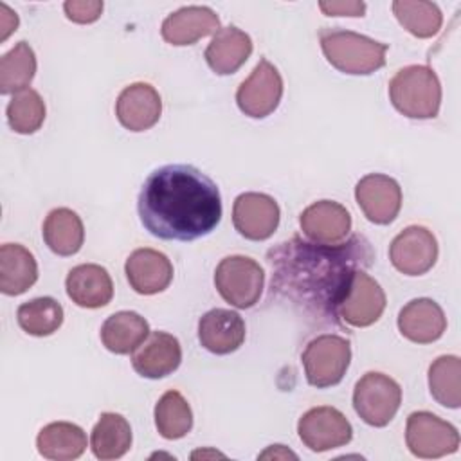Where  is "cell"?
<instances>
[{
    "label": "cell",
    "mask_w": 461,
    "mask_h": 461,
    "mask_svg": "<svg viewBox=\"0 0 461 461\" xmlns=\"http://www.w3.org/2000/svg\"><path fill=\"white\" fill-rule=\"evenodd\" d=\"M373 250L364 236L339 245H321L294 236L272 247L267 261L272 270L270 295L288 303L317 322H337L339 301L358 268H367Z\"/></svg>",
    "instance_id": "1"
},
{
    "label": "cell",
    "mask_w": 461,
    "mask_h": 461,
    "mask_svg": "<svg viewBox=\"0 0 461 461\" xmlns=\"http://www.w3.org/2000/svg\"><path fill=\"white\" fill-rule=\"evenodd\" d=\"M144 229L160 238L193 241L221 220L218 185L189 164H167L148 175L137 200Z\"/></svg>",
    "instance_id": "2"
},
{
    "label": "cell",
    "mask_w": 461,
    "mask_h": 461,
    "mask_svg": "<svg viewBox=\"0 0 461 461\" xmlns=\"http://www.w3.org/2000/svg\"><path fill=\"white\" fill-rule=\"evenodd\" d=\"M321 49L331 67L351 76H369L385 65L389 45L346 29H322Z\"/></svg>",
    "instance_id": "3"
},
{
    "label": "cell",
    "mask_w": 461,
    "mask_h": 461,
    "mask_svg": "<svg viewBox=\"0 0 461 461\" xmlns=\"http://www.w3.org/2000/svg\"><path fill=\"white\" fill-rule=\"evenodd\" d=\"M393 106L411 119H434L441 104V83L427 65L400 68L389 81Z\"/></svg>",
    "instance_id": "4"
},
{
    "label": "cell",
    "mask_w": 461,
    "mask_h": 461,
    "mask_svg": "<svg viewBox=\"0 0 461 461\" xmlns=\"http://www.w3.org/2000/svg\"><path fill=\"white\" fill-rule=\"evenodd\" d=\"M301 360L310 385L319 389L337 385L351 362L349 340L335 333L319 335L306 344Z\"/></svg>",
    "instance_id": "5"
},
{
    "label": "cell",
    "mask_w": 461,
    "mask_h": 461,
    "mask_svg": "<svg viewBox=\"0 0 461 461\" xmlns=\"http://www.w3.org/2000/svg\"><path fill=\"white\" fill-rule=\"evenodd\" d=\"M265 272L249 256H227L214 270V286L221 299L236 308L254 306L263 292Z\"/></svg>",
    "instance_id": "6"
},
{
    "label": "cell",
    "mask_w": 461,
    "mask_h": 461,
    "mask_svg": "<svg viewBox=\"0 0 461 461\" xmlns=\"http://www.w3.org/2000/svg\"><path fill=\"white\" fill-rule=\"evenodd\" d=\"M402 403V389L391 376L369 371L353 389L355 412L371 427H385Z\"/></svg>",
    "instance_id": "7"
},
{
    "label": "cell",
    "mask_w": 461,
    "mask_h": 461,
    "mask_svg": "<svg viewBox=\"0 0 461 461\" xmlns=\"http://www.w3.org/2000/svg\"><path fill=\"white\" fill-rule=\"evenodd\" d=\"M405 443L412 456L436 459L454 454L459 448L457 429L429 411L409 414L405 427Z\"/></svg>",
    "instance_id": "8"
},
{
    "label": "cell",
    "mask_w": 461,
    "mask_h": 461,
    "mask_svg": "<svg viewBox=\"0 0 461 461\" xmlns=\"http://www.w3.org/2000/svg\"><path fill=\"white\" fill-rule=\"evenodd\" d=\"M385 310V294L364 268L353 272L340 301L337 315L346 324L366 328L376 322Z\"/></svg>",
    "instance_id": "9"
},
{
    "label": "cell",
    "mask_w": 461,
    "mask_h": 461,
    "mask_svg": "<svg viewBox=\"0 0 461 461\" xmlns=\"http://www.w3.org/2000/svg\"><path fill=\"white\" fill-rule=\"evenodd\" d=\"M283 97V77L279 70L265 58L254 67L250 76L241 81L236 90L238 108L252 117L263 119L270 115Z\"/></svg>",
    "instance_id": "10"
},
{
    "label": "cell",
    "mask_w": 461,
    "mask_h": 461,
    "mask_svg": "<svg viewBox=\"0 0 461 461\" xmlns=\"http://www.w3.org/2000/svg\"><path fill=\"white\" fill-rule=\"evenodd\" d=\"M301 441L313 452H326L344 447L353 438L348 418L335 407L321 405L306 411L297 423Z\"/></svg>",
    "instance_id": "11"
},
{
    "label": "cell",
    "mask_w": 461,
    "mask_h": 461,
    "mask_svg": "<svg viewBox=\"0 0 461 461\" xmlns=\"http://www.w3.org/2000/svg\"><path fill=\"white\" fill-rule=\"evenodd\" d=\"M389 259L398 272L421 276L436 265L438 241L429 229L409 225L391 241Z\"/></svg>",
    "instance_id": "12"
},
{
    "label": "cell",
    "mask_w": 461,
    "mask_h": 461,
    "mask_svg": "<svg viewBox=\"0 0 461 461\" xmlns=\"http://www.w3.org/2000/svg\"><path fill=\"white\" fill-rule=\"evenodd\" d=\"M355 198L364 216L376 225H389L402 209L400 184L382 173H369L355 185Z\"/></svg>",
    "instance_id": "13"
},
{
    "label": "cell",
    "mask_w": 461,
    "mask_h": 461,
    "mask_svg": "<svg viewBox=\"0 0 461 461\" xmlns=\"http://www.w3.org/2000/svg\"><path fill=\"white\" fill-rule=\"evenodd\" d=\"M281 211L277 202L265 193H241L232 205L236 230L252 241L270 238L279 225Z\"/></svg>",
    "instance_id": "14"
},
{
    "label": "cell",
    "mask_w": 461,
    "mask_h": 461,
    "mask_svg": "<svg viewBox=\"0 0 461 461\" xmlns=\"http://www.w3.org/2000/svg\"><path fill=\"white\" fill-rule=\"evenodd\" d=\"M299 225L310 241L339 245L351 230V214L339 202L319 200L301 212Z\"/></svg>",
    "instance_id": "15"
},
{
    "label": "cell",
    "mask_w": 461,
    "mask_h": 461,
    "mask_svg": "<svg viewBox=\"0 0 461 461\" xmlns=\"http://www.w3.org/2000/svg\"><path fill=\"white\" fill-rule=\"evenodd\" d=\"M182 348L176 337L166 331H153L131 353V367L144 378H164L178 369Z\"/></svg>",
    "instance_id": "16"
},
{
    "label": "cell",
    "mask_w": 461,
    "mask_h": 461,
    "mask_svg": "<svg viewBox=\"0 0 461 461\" xmlns=\"http://www.w3.org/2000/svg\"><path fill=\"white\" fill-rule=\"evenodd\" d=\"M162 113V99L149 83H131L117 97L115 115L130 131H144L155 126Z\"/></svg>",
    "instance_id": "17"
},
{
    "label": "cell",
    "mask_w": 461,
    "mask_h": 461,
    "mask_svg": "<svg viewBox=\"0 0 461 461\" xmlns=\"http://www.w3.org/2000/svg\"><path fill=\"white\" fill-rule=\"evenodd\" d=\"M124 272L130 286L140 295L164 292L173 281V265L169 258L155 249L133 250L124 263Z\"/></svg>",
    "instance_id": "18"
},
{
    "label": "cell",
    "mask_w": 461,
    "mask_h": 461,
    "mask_svg": "<svg viewBox=\"0 0 461 461\" xmlns=\"http://www.w3.org/2000/svg\"><path fill=\"white\" fill-rule=\"evenodd\" d=\"M198 340L214 355H229L245 340V322L238 312L212 308L198 321Z\"/></svg>",
    "instance_id": "19"
},
{
    "label": "cell",
    "mask_w": 461,
    "mask_h": 461,
    "mask_svg": "<svg viewBox=\"0 0 461 461\" xmlns=\"http://www.w3.org/2000/svg\"><path fill=\"white\" fill-rule=\"evenodd\" d=\"M220 29L218 14L205 5H187L171 13L162 22V38L176 47L193 45L200 38L214 34Z\"/></svg>",
    "instance_id": "20"
},
{
    "label": "cell",
    "mask_w": 461,
    "mask_h": 461,
    "mask_svg": "<svg viewBox=\"0 0 461 461\" xmlns=\"http://www.w3.org/2000/svg\"><path fill=\"white\" fill-rule=\"evenodd\" d=\"M398 330L411 342L430 344L445 333L447 317L436 301L412 299L398 313Z\"/></svg>",
    "instance_id": "21"
},
{
    "label": "cell",
    "mask_w": 461,
    "mask_h": 461,
    "mask_svg": "<svg viewBox=\"0 0 461 461\" xmlns=\"http://www.w3.org/2000/svg\"><path fill=\"white\" fill-rule=\"evenodd\" d=\"M67 295L81 308H103L113 297V283L108 270L95 263L74 267L65 279Z\"/></svg>",
    "instance_id": "22"
},
{
    "label": "cell",
    "mask_w": 461,
    "mask_h": 461,
    "mask_svg": "<svg viewBox=\"0 0 461 461\" xmlns=\"http://www.w3.org/2000/svg\"><path fill=\"white\" fill-rule=\"evenodd\" d=\"M252 54L250 36L234 27H220L205 49V61L218 76L234 74Z\"/></svg>",
    "instance_id": "23"
},
{
    "label": "cell",
    "mask_w": 461,
    "mask_h": 461,
    "mask_svg": "<svg viewBox=\"0 0 461 461\" xmlns=\"http://www.w3.org/2000/svg\"><path fill=\"white\" fill-rule=\"evenodd\" d=\"M38 279V263L29 249L20 243L0 247V290L5 295L27 292Z\"/></svg>",
    "instance_id": "24"
},
{
    "label": "cell",
    "mask_w": 461,
    "mask_h": 461,
    "mask_svg": "<svg viewBox=\"0 0 461 461\" xmlns=\"http://www.w3.org/2000/svg\"><path fill=\"white\" fill-rule=\"evenodd\" d=\"M149 335L148 321L137 312H117L101 326L103 346L115 355L133 353Z\"/></svg>",
    "instance_id": "25"
},
{
    "label": "cell",
    "mask_w": 461,
    "mask_h": 461,
    "mask_svg": "<svg viewBox=\"0 0 461 461\" xmlns=\"http://www.w3.org/2000/svg\"><path fill=\"white\" fill-rule=\"evenodd\" d=\"M40 456L54 461H70L86 450L85 430L70 421H52L45 425L36 438Z\"/></svg>",
    "instance_id": "26"
},
{
    "label": "cell",
    "mask_w": 461,
    "mask_h": 461,
    "mask_svg": "<svg viewBox=\"0 0 461 461\" xmlns=\"http://www.w3.org/2000/svg\"><path fill=\"white\" fill-rule=\"evenodd\" d=\"M43 241L58 256H74L85 241V227L77 212L68 207L52 209L43 221Z\"/></svg>",
    "instance_id": "27"
},
{
    "label": "cell",
    "mask_w": 461,
    "mask_h": 461,
    "mask_svg": "<svg viewBox=\"0 0 461 461\" xmlns=\"http://www.w3.org/2000/svg\"><path fill=\"white\" fill-rule=\"evenodd\" d=\"M131 447V427L122 414L103 412L92 429L90 448L97 459H119Z\"/></svg>",
    "instance_id": "28"
},
{
    "label": "cell",
    "mask_w": 461,
    "mask_h": 461,
    "mask_svg": "<svg viewBox=\"0 0 461 461\" xmlns=\"http://www.w3.org/2000/svg\"><path fill=\"white\" fill-rule=\"evenodd\" d=\"M36 74V54L27 41H18L0 58V92L16 94L25 90Z\"/></svg>",
    "instance_id": "29"
},
{
    "label": "cell",
    "mask_w": 461,
    "mask_h": 461,
    "mask_svg": "<svg viewBox=\"0 0 461 461\" xmlns=\"http://www.w3.org/2000/svg\"><path fill=\"white\" fill-rule=\"evenodd\" d=\"M18 326L32 337H47L63 324V306L54 297H36L16 310Z\"/></svg>",
    "instance_id": "30"
},
{
    "label": "cell",
    "mask_w": 461,
    "mask_h": 461,
    "mask_svg": "<svg viewBox=\"0 0 461 461\" xmlns=\"http://www.w3.org/2000/svg\"><path fill=\"white\" fill-rule=\"evenodd\" d=\"M429 389L432 398L448 409L461 405V360L456 355L438 357L429 367Z\"/></svg>",
    "instance_id": "31"
},
{
    "label": "cell",
    "mask_w": 461,
    "mask_h": 461,
    "mask_svg": "<svg viewBox=\"0 0 461 461\" xmlns=\"http://www.w3.org/2000/svg\"><path fill=\"white\" fill-rule=\"evenodd\" d=\"M393 13L403 29L416 38H432L443 23L439 7L427 0H394Z\"/></svg>",
    "instance_id": "32"
},
{
    "label": "cell",
    "mask_w": 461,
    "mask_h": 461,
    "mask_svg": "<svg viewBox=\"0 0 461 461\" xmlns=\"http://www.w3.org/2000/svg\"><path fill=\"white\" fill-rule=\"evenodd\" d=\"M155 427L166 439H180L193 427V412L178 391L164 393L155 405Z\"/></svg>",
    "instance_id": "33"
},
{
    "label": "cell",
    "mask_w": 461,
    "mask_h": 461,
    "mask_svg": "<svg viewBox=\"0 0 461 461\" xmlns=\"http://www.w3.org/2000/svg\"><path fill=\"white\" fill-rule=\"evenodd\" d=\"M5 113L11 130L22 135H31L38 131L45 121V103L36 90L25 88L11 97Z\"/></svg>",
    "instance_id": "34"
},
{
    "label": "cell",
    "mask_w": 461,
    "mask_h": 461,
    "mask_svg": "<svg viewBox=\"0 0 461 461\" xmlns=\"http://www.w3.org/2000/svg\"><path fill=\"white\" fill-rule=\"evenodd\" d=\"M67 18L74 23H92L103 13L101 0H68L63 4Z\"/></svg>",
    "instance_id": "35"
},
{
    "label": "cell",
    "mask_w": 461,
    "mask_h": 461,
    "mask_svg": "<svg viewBox=\"0 0 461 461\" xmlns=\"http://www.w3.org/2000/svg\"><path fill=\"white\" fill-rule=\"evenodd\" d=\"M319 9L326 16H364L366 4L355 0H331V2H319Z\"/></svg>",
    "instance_id": "36"
},
{
    "label": "cell",
    "mask_w": 461,
    "mask_h": 461,
    "mask_svg": "<svg viewBox=\"0 0 461 461\" xmlns=\"http://www.w3.org/2000/svg\"><path fill=\"white\" fill-rule=\"evenodd\" d=\"M18 27V16L5 4H0V40L5 41Z\"/></svg>",
    "instance_id": "37"
},
{
    "label": "cell",
    "mask_w": 461,
    "mask_h": 461,
    "mask_svg": "<svg viewBox=\"0 0 461 461\" xmlns=\"http://www.w3.org/2000/svg\"><path fill=\"white\" fill-rule=\"evenodd\" d=\"M268 457H274V459L294 457V459H297V454L288 450L285 445H270L263 454H259V459H268Z\"/></svg>",
    "instance_id": "38"
},
{
    "label": "cell",
    "mask_w": 461,
    "mask_h": 461,
    "mask_svg": "<svg viewBox=\"0 0 461 461\" xmlns=\"http://www.w3.org/2000/svg\"><path fill=\"white\" fill-rule=\"evenodd\" d=\"M207 456H211V457H223V454L214 452V450H196V452L191 454L193 459H196V457H207Z\"/></svg>",
    "instance_id": "39"
}]
</instances>
